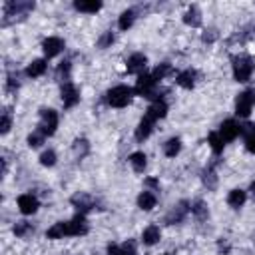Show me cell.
I'll return each mask as SVG.
<instances>
[{"label":"cell","instance_id":"2e32d148","mask_svg":"<svg viewBox=\"0 0 255 255\" xmlns=\"http://www.w3.org/2000/svg\"><path fill=\"white\" fill-rule=\"evenodd\" d=\"M175 82H177V86H181L185 90H191L195 86V82H197V72L191 70V68H187V70H183V72L177 74Z\"/></svg>","mask_w":255,"mask_h":255},{"label":"cell","instance_id":"4dcf8cb0","mask_svg":"<svg viewBox=\"0 0 255 255\" xmlns=\"http://www.w3.org/2000/svg\"><path fill=\"white\" fill-rule=\"evenodd\" d=\"M173 74V68H171V64H167V62H163V64H157L155 66V70L151 72V76L159 82V80H163V78H167V76H171Z\"/></svg>","mask_w":255,"mask_h":255},{"label":"cell","instance_id":"8992f818","mask_svg":"<svg viewBox=\"0 0 255 255\" xmlns=\"http://www.w3.org/2000/svg\"><path fill=\"white\" fill-rule=\"evenodd\" d=\"M255 104V92L253 90H245L235 98V114L239 118H247L251 114V108Z\"/></svg>","mask_w":255,"mask_h":255},{"label":"cell","instance_id":"7a4b0ae2","mask_svg":"<svg viewBox=\"0 0 255 255\" xmlns=\"http://www.w3.org/2000/svg\"><path fill=\"white\" fill-rule=\"evenodd\" d=\"M133 92L139 94V96H143V98H149L153 102H157L161 98L159 92H157V80L151 74H145V72L137 76V82H135Z\"/></svg>","mask_w":255,"mask_h":255},{"label":"cell","instance_id":"7dc6e473","mask_svg":"<svg viewBox=\"0 0 255 255\" xmlns=\"http://www.w3.org/2000/svg\"><path fill=\"white\" fill-rule=\"evenodd\" d=\"M249 191H251V193H253V197H255V181L251 183V187H249Z\"/></svg>","mask_w":255,"mask_h":255},{"label":"cell","instance_id":"d590c367","mask_svg":"<svg viewBox=\"0 0 255 255\" xmlns=\"http://www.w3.org/2000/svg\"><path fill=\"white\" fill-rule=\"evenodd\" d=\"M88 149H90V145H88L86 139H76V141H74V153H76V155L84 157V155L88 153Z\"/></svg>","mask_w":255,"mask_h":255},{"label":"cell","instance_id":"ac0fdd59","mask_svg":"<svg viewBox=\"0 0 255 255\" xmlns=\"http://www.w3.org/2000/svg\"><path fill=\"white\" fill-rule=\"evenodd\" d=\"M183 22L187 24V26H191V28H197V26H201V10L193 4V6H189L187 8V12L183 14Z\"/></svg>","mask_w":255,"mask_h":255},{"label":"cell","instance_id":"277c9868","mask_svg":"<svg viewBox=\"0 0 255 255\" xmlns=\"http://www.w3.org/2000/svg\"><path fill=\"white\" fill-rule=\"evenodd\" d=\"M233 64V78L237 80V82H247V80H251V74H253V70H255V64H253V60L249 58V56H233V60H231Z\"/></svg>","mask_w":255,"mask_h":255},{"label":"cell","instance_id":"9c48e42d","mask_svg":"<svg viewBox=\"0 0 255 255\" xmlns=\"http://www.w3.org/2000/svg\"><path fill=\"white\" fill-rule=\"evenodd\" d=\"M145 66H147V58H145L141 52L131 54V56L128 58V62H126V70H128V74H137V76L143 74Z\"/></svg>","mask_w":255,"mask_h":255},{"label":"cell","instance_id":"74e56055","mask_svg":"<svg viewBox=\"0 0 255 255\" xmlns=\"http://www.w3.org/2000/svg\"><path fill=\"white\" fill-rule=\"evenodd\" d=\"M62 76H64V82H70V60H64L58 66V78L62 80Z\"/></svg>","mask_w":255,"mask_h":255},{"label":"cell","instance_id":"8d00e7d4","mask_svg":"<svg viewBox=\"0 0 255 255\" xmlns=\"http://www.w3.org/2000/svg\"><path fill=\"white\" fill-rule=\"evenodd\" d=\"M114 40H116V36L112 34V32H106V34H102L100 36V40H98V48H108V46H112L114 44Z\"/></svg>","mask_w":255,"mask_h":255},{"label":"cell","instance_id":"5b68a950","mask_svg":"<svg viewBox=\"0 0 255 255\" xmlns=\"http://www.w3.org/2000/svg\"><path fill=\"white\" fill-rule=\"evenodd\" d=\"M58 128V112H54L52 108H42L40 110V124H38V129L44 133V135H54Z\"/></svg>","mask_w":255,"mask_h":255},{"label":"cell","instance_id":"c3c4849f","mask_svg":"<svg viewBox=\"0 0 255 255\" xmlns=\"http://www.w3.org/2000/svg\"><path fill=\"white\" fill-rule=\"evenodd\" d=\"M163 255H167V253H163Z\"/></svg>","mask_w":255,"mask_h":255},{"label":"cell","instance_id":"ab89813d","mask_svg":"<svg viewBox=\"0 0 255 255\" xmlns=\"http://www.w3.org/2000/svg\"><path fill=\"white\" fill-rule=\"evenodd\" d=\"M122 247V251L126 253V255H135V243L131 241V239H128L124 245H120Z\"/></svg>","mask_w":255,"mask_h":255},{"label":"cell","instance_id":"7c38bea8","mask_svg":"<svg viewBox=\"0 0 255 255\" xmlns=\"http://www.w3.org/2000/svg\"><path fill=\"white\" fill-rule=\"evenodd\" d=\"M42 50H44V56L46 58H54V56H58L64 50V40L58 38V36H48L42 42Z\"/></svg>","mask_w":255,"mask_h":255},{"label":"cell","instance_id":"603a6c76","mask_svg":"<svg viewBox=\"0 0 255 255\" xmlns=\"http://www.w3.org/2000/svg\"><path fill=\"white\" fill-rule=\"evenodd\" d=\"M102 6H104V4H102L100 0H92V2H88V0H76V2H74V8L80 10V12H86V14H94V12H98Z\"/></svg>","mask_w":255,"mask_h":255},{"label":"cell","instance_id":"836d02e7","mask_svg":"<svg viewBox=\"0 0 255 255\" xmlns=\"http://www.w3.org/2000/svg\"><path fill=\"white\" fill-rule=\"evenodd\" d=\"M44 139H46V135H44L40 129H36V131H32V133L28 135V145H30V147H40V145L44 143Z\"/></svg>","mask_w":255,"mask_h":255},{"label":"cell","instance_id":"f6af8a7d","mask_svg":"<svg viewBox=\"0 0 255 255\" xmlns=\"http://www.w3.org/2000/svg\"><path fill=\"white\" fill-rule=\"evenodd\" d=\"M145 185H147V187H153V189H157V187H159V183H157V179H155V177H147V179H145Z\"/></svg>","mask_w":255,"mask_h":255},{"label":"cell","instance_id":"ee69618b","mask_svg":"<svg viewBox=\"0 0 255 255\" xmlns=\"http://www.w3.org/2000/svg\"><path fill=\"white\" fill-rule=\"evenodd\" d=\"M215 38H217V34H215V30H205V34L201 36V40H203V42H209V44H211V42H213Z\"/></svg>","mask_w":255,"mask_h":255},{"label":"cell","instance_id":"83f0119b","mask_svg":"<svg viewBox=\"0 0 255 255\" xmlns=\"http://www.w3.org/2000/svg\"><path fill=\"white\" fill-rule=\"evenodd\" d=\"M207 141H209L211 151H213L215 155H219V153L223 151V147H225V141H223V137L219 135V131H211V133L207 135Z\"/></svg>","mask_w":255,"mask_h":255},{"label":"cell","instance_id":"bcb514c9","mask_svg":"<svg viewBox=\"0 0 255 255\" xmlns=\"http://www.w3.org/2000/svg\"><path fill=\"white\" fill-rule=\"evenodd\" d=\"M219 251H223V253H229V245H227V243H223V241H219Z\"/></svg>","mask_w":255,"mask_h":255},{"label":"cell","instance_id":"d6986e66","mask_svg":"<svg viewBox=\"0 0 255 255\" xmlns=\"http://www.w3.org/2000/svg\"><path fill=\"white\" fill-rule=\"evenodd\" d=\"M155 203H157V197H155V193H151V191H141V193L137 195V207L143 209V211L153 209Z\"/></svg>","mask_w":255,"mask_h":255},{"label":"cell","instance_id":"e575fe53","mask_svg":"<svg viewBox=\"0 0 255 255\" xmlns=\"http://www.w3.org/2000/svg\"><path fill=\"white\" fill-rule=\"evenodd\" d=\"M40 163H42L44 167H52V165L56 163V151H54V149H46V151L40 155Z\"/></svg>","mask_w":255,"mask_h":255},{"label":"cell","instance_id":"8fae6325","mask_svg":"<svg viewBox=\"0 0 255 255\" xmlns=\"http://www.w3.org/2000/svg\"><path fill=\"white\" fill-rule=\"evenodd\" d=\"M38 207H40V203H38L36 195H32V193H22V195H18V209H20V213L32 215V213L38 211Z\"/></svg>","mask_w":255,"mask_h":255},{"label":"cell","instance_id":"b9f144b4","mask_svg":"<svg viewBox=\"0 0 255 255\" xmlns=\"http://www.w3.org/2000/svg\"><path fill=\"white\" fill-rule=\"evenodd\" d=\"M253 131H255V124H249V122H245V124L241 126V133H243L245 137H247L249 133H253Z\"/></svg>","mask_w":255,"mask_h":255},{"label":"cell","instance_id":"3957f363","mask_svg":"<svg viewBox=\"0 0 255 255\" xmlns=\"http://www.w3.org/2000/svg\"><path fill=\"white\" fill-rule=\"evenodd\" d=\"M131 98H133V90H131L129 86H124V84L114 86V88L108 90V94H106V100H108V104H110L112 108H126V106L131 102Z\"/></svg>","mask_w":255,"mask_h":255},{"label":"cell","instance_id":"f1b7e54d","mask_svg":"<svg viewBox=\"0 0 255 255\" xmlns=\"http://www.w3.org/2000/svg\"><path fill=\"white\" fill-rule=\"evenodd\" d=\"M191 213H193L195 219H199V221H205V219L209 217L207 205H205V201H201V199H197V201L191 203Z\"/></svg>","mask_w":255,"mask_h":255},{"label":"cell","instance_id":"60d3db41","mask_svg":"<svg viewBox=\"0 0 255 255\" xmlns=\"http://www.w3.org/2000/svg\"><path fill=\"white\" fill-rule=\"evenodd\" d=\"M245 149H247L249 153H255V131L245 137Z\"/></svg>","mask_w":255,"mask_h":255},{"label":"cell","instance_id":"484cf974","mask_svg":"<svg viewBox=\"0 0 255 255\" xmlns=\"http://www.w3.org/2000/svg\"><path fill=\"white\" fill-rule=\"evenodd\" d=\"M133 20H135V8H128V10H124V12L120 14V20H118L120 30H128V28H131Z\"/></svg>","mask_w":255,"mask_h":255},{"label":"cell","instance_id":"1f68e13d","mask_svg":"<svg viewBox=\"0 0 255 255\" xmlns=\"http://www.w3.org/2000/svg\"><path fill=\"white\" fill-rule=\"evenodd\" d=\"M14 235L16 237H26L28 233H32L34 231V227H32V223H28V221H18L16 225H14Z\"/></svg>","mask_w":255,"mask_h":255},{"label":"cell","instance_id":"f35d334b","mask_svg":"<svg viewBox=\"0 0 255 255\" xmlns=\"http://www.w3.org/2000/svg\"><path fill=\"white\" fill-rule=\"evenodd\" d=\"M20 88V82H18V74L14 76V74H10L8 76V82H6V90L8 92H16Z\"/></svg>","mask_w":255,"mask_h":255},{"label":"cell","instance_id":"5bb4252c","mask_svg":"<svg viewBox=\"0 0 255 255\" xmlns=\"http://www.w3.org/2000/svg\"><path fill=\"white\" fill-rule=\"evenodd\" d=\"M191 209V205L187 203V201H179L167 215H165V221L169 223V225H173V223H179V221H183V217L187 215V211Z\"/></svg>","mask_w":255,"mask_h":255},{"label":"cell","instance_id":"44dd1931","mask_svg":"<svg viewBox=\"0 0 255 255\" xmlns=\"http://www.w3.org/2000/svg\"><path fill=\"white\" fill-rule=\"evenodd\" d=\"M245 201H247V193H245L243 189H231L229 195H227V203H229V207H233V209L243 207Z\"/></svg>","mask_w":255,"mask_h":255},{"label":"cell","instance_id":"ffe728a7","mask_svg":"<svg viewBox=\"0 0 255 255\" xmlns=\"http://www.w3.org/2000/svg\"><path fill=\"white\" fill-rule=\"evenodd\" d=\"M215 163H217V161H213L211 165H207V167L203 169V173H201V179H203V185H205L207 189H215V187H217V175H215Z\"/></svg>","mask_w":255,"mask_h":255},{"label":"cell","instance_id":"7402d4cb","mask_svg":"<svg viewBox=\"0 0 255 255\" xmlns=\"http://www.w3.org/2000/svg\"><path fill=\"white\" fill-rule=\"evenodd\" d=\"M159 237H161V233H159V227L157 225H147L143 229V233H141L143 245H155L159 241Z\"/></svg>","mask_w":255,"mask_h":255},{"label":"cell","instance_id":"e0dca14e","mask_svg":"<svg viewBox=\"0 0 255 255\" xmlns=\"http://www.w3.org/2000/svg\"><path fill=\"white\" fill-rule=\"evenodd\" d=\"M153 120H149L147 116H143L141 120H139V124H137V128H135V139L137 141H143V139H147L149 137V133L153 131Z\"/></svg>","mask_w":255,"mask_h":255},{"label":"cell","instance_id":"4fadbf2b","mask_svg":"<svg viewBox=\"0 0 255 255\" xmlns=\"http://www.w3.org/2000/svg\"><path fill=\"white\" fill-rule=\"evenodd\" d=\"M219 135L223 137V141H233L239 133H241V126L235 122V120H225L221 126H219Z\"/></svg>","mask_w":255,"mask_h":255},{"label":"cell","instance_id":"4316f807","mask_svg":"<svg viewBox=\"0 0 255 255\" xmlns=\"http://www.w3.org/2000/svg\"><path fill=\"white\" fill-rule=\"evenodd\" d=\"M179 151H181V139H179V137H169V139L163 143V153H165L167 157H175Z\"/></svg>","mask_w":255,"mask_h":255},{"label":"cell","instance_id":"30bf717a","mask_svg":"<svg viewBox=\"0 0 255 255\" xmlns=\"http://www.w3.org/2000/svg\"><path fill=\"white\" fill-rule=\"evenodd\" d=\"M70 201H72V205L78 209V213H84V215H86L90 209H94V207H96L94 197H92V195H88V193H82V191H80V193H76V195H72V199H70Z\"/></svg>","mask_w":255,"mask_h":255},{"label":"cell","instance_id":"9a60e30c","mask_svg":"<svg viewBox=\"0 0 255 255\" xmlns=\"http://www.w3.org/2000/svg\"><path fill=\"white\" fill-rule=\"evenodd\" d=\"M165 114H167V104H165L163 100H157V102H151V106L145 110V114H143V116H147L149 120L157 122V120L165 118Z\"/></svg>","mask_w":255,"mask_h":255},{"label":"cell","instance_id":"52a82bcc","mask_svg":"<svg viewBox=\"0 0 255 255\" xmlns=\"http://www.w3.org/2000/svg\"><path fill=\"white\" fill-rule=\"evenodd\" d=\"M90 231V225H88V219L84 213H78L74 219L66 221V235L68 237H78V235H86Z\"/></svg>","mask_w":255,"mask_h":255},{"label":"cell","instance_id":"6da1fadb","mask_svg":"<svg viewBox=\"0 0 255 255\" xmlns=\"http://www.w3.org/2000/svg\"><path fill=\"white\" fill-rule=\"evenodd\" d=\"M34 2L30 0H8L4 4V16H2V26H8L10 22H18L24 20L32 10H34Z\"/></svg>","mask_w":255,"mask_h":255},{"label":"cell","instance_id":"cb8c5ba5","mask_svg":"<svg viewBox=\"0 0 255 255\" xmlns=\"http://www.w3.org/2000/svg\"><path fill=\"white\" fill-rule=\"evenodd\" d=\"M46 68H48V64H46V60H34V62H30L28 64V68H26V76L28 78H38V76H42L44 72H46Z\"/></svg>","mask_w":255,"mask_h":255},{"label":"cell","instance_id":"f546056e","mask_svg":"<svg viewBox=\"0 0 255 255\" xmlns=\"http://www.w3.org/2000/svg\"><path fill=\"white\" fill-rule=\"evenodd\" d=\"M46 237H48V239H62V237H68V235H66V221L54 223V225L46 231Z\"/></svg>","mask_w":255,"mask_h":255},{"label":"cell","instance_id":"d6a6232c","mask_svg":"<svg viewBox=\"0 0 255 255\" xmlns=\"http://www.w3.org/2000/svg\"><path fill=\"white\" fill-rule=\"evenodd\" d=\"M12 126V116H10V108H4L2 112V120H0V133H8Z\"/></svg>","mask_w":255,"mask_h":255},{"label":"cell","instance_id":"d4e9b609","mask_svg":"<svg viewBox=\"0 0 255 255\" xmlns=\"http://www.w3.org/2000/svg\"><path fill=\"white\" fill-rule=\"evenodd\" d=\"M129 163H131V167H133L135 173H141L145 169V165H147V157H145L143 151H133L129 155Z\"/></svg>","mask_w":255,"mask_h":255},{"label":"cell","instance_id":"7bdbcfd3","mask_svg":"<svg viewBox=\"0 0 255 255\" xmlns=\"http://www.w3.org/2000/svg\"><path fill=\"white\" fill-rule=\"evenodd\" d=\"M108 255H126V253L122 251V247H120V245L110 243V245H108Z\"/></svg>","mask_w":255,"mask_h":255},{"label":"cell","instance_id":"ba28073f","mask_svg":"<svg viewBox=\"0 0 255 255\" xmlns=\"http://www.w3.org/2000/svg\"><path fill=\"white\" fill-rule=\"evenodd\" d=\"M60 94H62L64 108H74L80 102V92H78V88L72 82H64L62 88H60Z\"/></svg>","mask_w":255,"mask_h":255}]
</instances>
